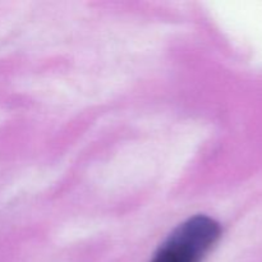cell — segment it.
<instances>
[{"label": "cell", "mask_w": 262, "mask_h": 262, "mask_svg": "<svg viewBox=\"0 0 262 262\" xmlns=\"http://www.w3.org/2000/svg\"><path fill=\"white\" fill-rule=\"evenodd\" d=\"M222 235V227L206 215L179 224L159 247L150 262H202Z\"/></svg>", "instance_id": "cell-1"}]
</instances>
